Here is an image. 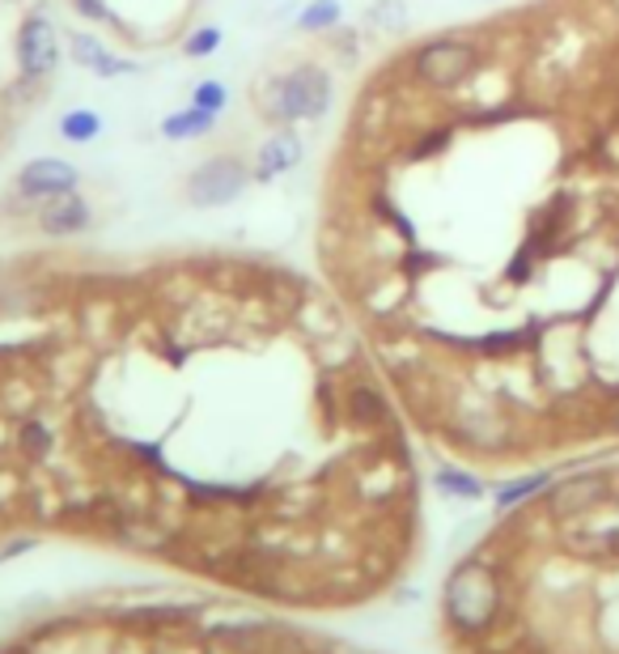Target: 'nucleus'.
Listing matches in <instances>:
<instances>
[{"label":"nucleus","mask_w":619,"mask_h":654,"mask_svg":"<svg viewBox=\"0 0 619 654\" xmlns=\"http://www.w3.org/2000/svg\"><path fill=\"white\" fill-rule=\"evenodd\" d=\"M479 51L467 39H433L412 56V73L420 77L429 90H454L476 73Z\"/></svg>","instance_id":"obj_3"},{"label":"nucleus","mask_w":619,"mask_h":654,"mask_svg":"<svg viewBox=\"0 0 619 654\" xmlns=\"http://www.w3.org/2000/svg\"><path fill=\"white\" fill-rule=\"evenodd\" d=\"M616 434H619V412H616Z\"/></svg>","instance_id":"obj_23"},{"label":"nucleus","mask_w":619,"mask_h":654,"mask_svg":"<svg viewBox=\"0 0 619 654\" xmlns=\"http://www.w3.org/2000/svg\"><path fill=\"white\" fill-rule=\"evenodd\" d=\"M446 141H450L446 132H433V137H425L420 145L412 149V158H429V153H437V149H446Z\"/></svg>","instance_id":"obj_21"},{"label":"nucleus","mask_w":619,"mask_h":654,"mask_svg":"<svg viewBox=\"0 0 619 654\" xmlns=\"http://www.w3.org/2000/svg\"><path fill=\"white\" fill-rule=\"evenodd\" d=\"M18 69L22 77L39 81L48 77L55 64H60V43H55V26L43 18V13H30L22 26H18Z\"/></svg>","instance_id":"obj_5"},{"label":"nucleus","mask_w":619,"mask_h":654,"mask_svg":"<svg viewBox=\"0 0 619 654\" xmlns=\"http://www.w3.org/2000/svg\"><path fill=\"white\" fill-rule=\"evenodd\" d=\"M332 107V77L318 64H297L288 73L272 77V90L260 98V111L272 123L323 120Z\"/></svg>","instance_id":"obj_1"},{"label":"nucleus","mask_w":619,"mask_h":654,"mask_svg":"<svg viewBox=\"0 0 619 654\" xmlns=\"http://www.w3.org/2000/svg\"><path fill=\"white\" fill-rule=\"evenodd\" d=\"M225 102H230V90H225L221 81H200V85L191 90V107H204V111H213V115L225 111Z\"/></svg>","instance_id":"obj_18"},{"label":"nucleus","mask_w":619,"mask_h":654,"mask_svg":"<svg viewBox=\"0 0 619 654\" xmlns=\"http://www.w3.org/2000/svg\"><path fill=\"white\" fill-rule=\"evenodd\" d=\"M90 218H94L90 204H85L77 192L48 195V204L39 209V225H43V234H51V239H64V234L90 230Z\"/></svg>","instance_id":"obj_8"},{"label":"nucleus","mask_w":619,"mask_h":654,"mask_svg":"<svg viewBox=\"0 0 619 654\" xmlns=\"http://www.w3.org/2000/svg\"><path fill=\"white\" fill-rule=\"evenodd\" d=\"M221 39H225L221 26H200L187 43H183V56H187V60H204V56H213V51L221 48Z\"/></svg>","instance_id":"obj_17"},{"label":"nucleus","mask_w":619,"mask_h":654,"mask_svg":"<svg viewBox=\"0 0 619 654\" xmlns=\"http://www.w3.org/2000/svg\"><path fill=\"white\" fill-rule=\"evenodd\" d=\"M98 132H102V115L90 111V107H77V111H69V115L60 120V137L72 141V145H90Z\"/></svg>","instance_id":"obj_13"},{"label":"nucleus","mask_w":619,"mask_h":654,"mask_svg":"<svg viewBox=\"0 0 619 654\" xmlns=\"http://www.w3.org/2000/svg\"><path fill=\"white\" fill-rule=\"evenodd\" d=\"M339 18H344L339 0H310L306 9H302V18H297V26L318 34V30H332V26H339Z\"/></svg>","instance_id":"obj_15"},{"label":"nucleus","mask_w":619,"mask_h":654,"mask_svg":"<svg viewBox=\"0 0 619 654\" xmlns=\"http://www.w3.org/2000/svg\"><path fill=\"white\" fill-rule=\"evenodd\" d=\"M77 183H81L77 167H72V162H60V158H34V162H26L22 174H18V192L30 195V200L77 192Z\"/></svg>","instance_id":"obj_7"},{"label":"nucleus","mask_w":619,"mask_h":654,"mask_svg":"<svg viewBox=\"0 0 619 654\" xmlns=\"http://www.w3.org/2000/svg\"><path fill=\"white\" fill-rule=\"evenodd\" d=\"M365 18H369V26H378V30H404L407 26V0H374Z\"/></svg>","instance_id":"obj_16"},{"label":"nucleus","mask_w":619,"mask_h":654,"mask_svg":"<svg viewBox=\"0 0 619 654\" xmlns=\"http://www.w3.org/2000/svg\"><path fill=\"white\" fill-rule=\"evenodd\" d=\"M72 60L81 64V69H90V73L98 77H128L136 73V64L132 60H120V56H111V51L102 48L98 39H90V34H72Z\"/></svg>","instance_id":"obj_10"},{"label":"nucleus","mask_w":619,"mask_h":654,"mask_svg":"<svg viewBox=\"0 0 619 654\" xmlns=\"http://www.w3.org/2000/svg\"><path fill=\"white\" fill-rule=\"evenodd\" d=\"M297 162H302V137L297 132H272L260 145V158H255V179L272 183L288 170H297Z\"/></svg>","instance_id":"obj_9"},{"label":"nucleus","mask_w":619,"mask_h":654,"mask_svg":"<svg viewBox=\"0 0 619 654\" xmlns=\"http://www.w3.org/2000/svg\"><path fill=\"white\" fill-rule=\"evenodd\" d=\"M246 183H251L246 162L234 158V153H221V158H209L204 167L191 170L187 200L195 209H225V204H234L246 192Z\"/></svg>","instance_id":"obj_4"},{"label":"nucleus","mask_w":619,"mask_h":654,"mask_svg":"<svg viewBox=\"0 0 619 654\" xmlns=\"http://www.w3.org/2000/svg\"><path fill=\"white\" fill-rule=\"evenodd\" d=\"M216 128V115L204 107H187V111H174L162 120V137L166 141H200Z\"/></svg>","instance_id":"obj_11"},{"label":"nucleus","mask_w":619,"mask_h":654,"mask_svg":"<svg viewBox=\"0 0 619 654\" xmlns=\"http://www.w3.org/2000/svg\"><path fill=\"white\" fill-rule=\"evenodd\" d=\"M602 502H611V476L607 472H577L569 481L551 485L548 506L556 519H577V514H590Z\"/></svg>","instance_id":"obj_6"},{"label":"nucleus","mask_w":619,"mask_h":654,"mask_svg":"<svg viewBox=\"0 0 619 654\" xmlns=\"http://www.w3.org/2000/svg\"><path fill=\"white\" fill-rule=\"evenodd\" d=\"M353 409H357L361 416H378V395H374V391H357V395H353Z\"/></svg>","instance_id":"obj_22"},{"label":"nucleus","mask_w":619,"mask_h":654,"mask_svg":"<svg viewBox=\"0 0 619 654\" xmlns=\"http://www.w3.org/2000/svg\"><path fill=\"white\" fill-rule=\"evenodd\" d=\"M72 9L81 13V18H90V22H106V26H120V18L111 13V4L106 0H72Z\"/></svg>","instance_id":"obj_20"},{"label":"nucleus","mask_w":619,"mask_h":654,"mask_svg":"<svg viewBox=\"0 0 619 654\" xmlns=\"http://www.w3.org/2000/svg\"><path fill=\"white\" fill-rule=\"evenodd\" d=\"M616 506H619V502H616Z\"/></svg>","instance_id":"obj_24"},{"label":"nucleus","mask_w":619,"mask_h":654,"mask_svg":"<svg viewBox=\"0 0 619 654\" xmlns=\"http://www.w3.org/2000/svg\"><path fill=\"white\" fill-rule=\"evenodd\" d=\"M500 578L493 565L484 561H467L458 565L446 582V616L463 633H484L500 612Z\"/></svg>","instance_id":"obj_2"},{"label":"nucleus","mask_w":619,"mask_h":654,"mask_svg":"<svg viewBox=\"0 0 619 654\" xmlns=\"http://www.w3.org/2000/svg\"><path fill=\"white\" fill-rule=\"evenodd\" d=\"M22 446L26 455H34V460H43L51 451V434L48 425H39V421H30V425H22Z\"/></svg>","instance_id":"obj_19"},{"label":"nucleus","mask_w":619,"mask_h":654,"mask_svg":"<svg viewBox=\"0 0 619 654\" xmlns=\"http://www.w3.org/2000/svg\"><path fill=\"white\" fill-rule=\"evenodd\" d=\"M437 489L450 493V497H463V502L484 497V481L471 476V472H463V467H442V472H437Z\"/></svg>","instance_id":"obj_14"},{"label":"nucleus","mask_w":619,"mask_h":654,"mask_svg":"<svg viewBox=\"0 0 619 654\" xmlns=\"http://www.w3.org/2000/svg\"><path fill=\"white\" fill-rule=\"evenodd\" d=\"M544 489H551V472H530V476H518V481L500 485V493H497V510L522 506V502H530V497H535V493H544Z\"/></svg>","instance_id":"obj_12"}]
</instances>
